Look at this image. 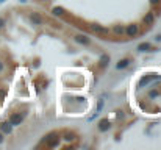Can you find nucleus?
Instances as JSON below:
<instances>
[{"mask_svg": "<svg viewBox=\"0 0 161 150\" xmlns=\"http://www.w3.org/2000/svg\"><path fill=\"white\" fill-rule=\"evenodd\" d=\"M109 127H111V124H109L108 119H102V120L99 122V130H100V131H107V130H109Z\"/></svg>", "mask_w": 161, "mask_h": 150, "instance_id": "1a4fd4ad", "label": "nucleus"}, {"mask_svg": "<svg viewBox=\"0 0 161 150\" xmlns=\"http://www.w3.org/2000/svg\"><path fill=\"white\" fill-rule=\"evenodd\" d=\"M153 20H155V16H153V13L150 11V13H147L146 16H144V22L147 24V25H152L153 24Z\"/></svg>", "mask_w": 161, "mask_h": 150, "instance_id": "9d476101", "label": "nucleus"}, {"mask_svg": "<svg viewBox=\"0 0 161 150\" xmlns=\"http://www.w3.org/2000/svg\"><path fill=\"white\" fill-rule=\"evenodd\" d=\"M59 138H61V136H59L58 133H50V135L46 138V144H47V147H52V149L56 147V146L59 144Z\"/></svg>", "mask_w": 161, "mask_h": 150, "instance_id": "f257e3e1", "label": "nucleus"}, {"mask_svg": "<svg viewBox=\"0 0 161 150\" xmlns=\"http://www.w3.org/2000/svg\"><path fill=\"white\" fill-rule=\"evenodd\" d=\"M63 139H64V141H72V139H74V135H72V133H66Z\"/></svg>", "mask_w": 161, "mask_h": 150, "instance_id": "f3484780", "label": "nucleus"}, {"mask_svg": "<svg viewBox=\"0 0 161 150\" xmlns=\"http://www.w3.org/2000/svg\"><path fill=\"white\" fill-rule=\"evenodd\" d=\"M161 0H150V3H153V5H157V3H160Z\"/></svg>", "mask_w": 161, "mask_h": 150, "instance_id": "aec40b11", "label": "nucleus"}, {"mask_svg": "<svg viewBox=\"0 0 161 150\" xmlns=\"http://www.w3.org/2000/svg\"><path fill=\"white\" fill-rule=\"evenodd\" d=\"M0 2H5V0H0Z\"/></svg>", "mask_w": 161, "mask_h": 150, "instance_id": "393cba45", "label": "nucleus"}, {"mask_svg": "<svg viewBox=\"0 0 161 150\" xmlns=\"http://www.w3.org/2000/svg\"><path fill=\"white\" fill-rule=\"evenodd\" d=\"M155 39H157V41H161V35H158V36H157Z\"/></svg>", "mask_w": 161, "mask_h": 150, "instance_id": "5701e85b", "label": "nucleus"}, {"mask_svg": "<svg viewBox=\"0 0 161 150\" xmlns=\"http://www.w3.org/2000/svg\"><path fill=\"white\" fill-rule=\"evenodd\" d=\"M91 28H92V31H96V33H99V35H108V33H109V30H108L107 27H102V25H99V24L92 25Z\"/></svg>", "mask_w": 161, "mask_h": 150, "instance_id": "0eeeda50", "label": "nucleus"}, {"mask_svg": "<svg viewBox=\"0 0 161 150\" xmlns=\"http://www.w3.org/2000/svg\"><path fill=\"white\" fill-rule=\"evenodd\" d=\"M3 27H5V19H2V17H0V30H2Z\"/></svg>", "mask_w": 161, "mask_h": 150, "instance_id": "a211bd4d", "label": "nucleus"}, {"mask_svg": "<svg viewBox=\"0 0 161 150\" xmlns=\"http://www.w3.org/2000/svg\"><path fill=\"white\" fill-rule=\"evenodd\" d=\"M2 142H3V133L0 131V144H2Z\"/></svg>", "mask_w": 161, "mask_h": 150, "instance_id": "412c9836", "label": "nucleus"}, {"mask_svg": "<svg viewBox=\"0 0 161 150\" xmlns=\"http://www.w3.org/2000/svg\"><path fill=\"white\" fill-rule=\"evenodd\" d=\"M75 41H77L78 44H83V46H88V44L91 42V39H89L86 35H77V36H75Z\"/></svg>", "mask_w": 161, "mask_h": 150, "instance_id": "6e6552de", "label": "nucleus"}, {"mask_svg": "<svg viewBox=\"0 0 161 150\" xmlns=\"http://www.w3.org/2000/svg\"><path fill=\"white\" fill-rule=\"evenodd\" d=\"M41 2H47V0H41Z\"/></svg>", "mask_w": 161, "mask_h": 150, "instance_id": "b1692460", "label": "nucleus"}, {"mask_svg": "<svg viewBox=\"0 0 161 150\" xmlns=\"http://www.w3.org/2000/svg\"><path fill=\"white\" fill-rule=\"evenodd\" d=\"M30 20L33 22V25H42L44 24V17L39 13H31L30 14Z\"/></svg>", "mask_w": 161, "mask_h": 150, "instance_id": "39448f33", "label": "nucleus"}, {"mask_svg": "<svg viewBox=\"0 0 161 150\" xmlns=\"http://www.w3.org/2000/svg\"><path fill=\"white\" fill-rule=\"evenodd\" d=\"M113 31H114V33H116L117 36H122V35L125 33V28H124L122 25H116V27L113 28Z\"/></svg>", "mask_w": 161, "mask_h": 150, "instance_id": "ddd939ff", "label": "nucleus"}, {"mask_svg": "<svg viewBox=\"0 0 161 150\" xmlns=\"http://www.w3.org/2000/svg\"><path fill=\"white\" fill-rule=\"evenodd\" d=\"M22 119H24L22 114H19V113H13V114L9 116V120H8V122H9L13 127H17V125H20Z\"/></svg>", "mask_w": 161, "mask_h": 150, "instance_id": "20e7f679", "label": "nucleus"}, {"mask_svg": "<svg viewBox=\"0 0 161 150\" xmlns=\"http://www.w3.org/2000/svg\"><path fill=\"white\" fill-rule=\"evenodd\" d=\"M3 97H5V91H2V89H0V99H3Z\"/></svg>", "mask_w": 161, "mask_h": 150, "instance_id": "6ab92c4d", "label": "nucleus"}, {"mask_svg": "<svg viewBox=\"0 0 161 150\" xmlns=\"http://www.w3.org/2000/svg\"><path fill=\"white\" fill-rule=\"evenodd\" d=\"M2 70H3V63L0 61V72H2Z\"/></svg>", "mask_w": 161, "mask_h": 150, "instance_id": "4be33fe9", "label": "nucleus"}, {"mask_svg": "<svg viewBox=\"0 0 161 150\" xmlns=\"http://www.w3.org/2000/svg\"><path fill=\"white\" fill-rule=\"evenodd\" d=\"M102 108H103V100L100 99L99 100V105H97V109H96V114H99V113L102 111Z\"/></svg>", "mask_w": 161, "mask_h": 150, "instance_id": "dca6fc26", "label": "nucleus"}, {"mask_svg": "<svg viewBox=\"0 0 161 150\" xmlns=\"http://www.w3.org/2000/svg\"><path fill=\"white\" fill-rule=\"evenodd\" d=\"M155 80H161V77H160V75H157V74L146 75V77H142V78H141V81H139V86L149 85V83H152V81H155Z\"/></svg>", "mask_w": 161, "mask_h": 150, "instance_id": "f03ea898", "label": "nucleus"}, {"mask_svg": "<svg viewBox=\"0 0 161 150\" xmlns=\"http://www.w3.org/2000/svg\"><path fill=\"white\" fill-rule=\"evenodd\" d=\"M108 63H109V56H108V55H102V56H100V61H99L100 67H105Z\"/></svg>", "mask_w": 161, "mask_h": 150, "instance_id": "4468645a", "label": "nucleus"}, {"mask_svg": "<svg viewBox=\"0 0 161 150\" xmlns=\"http://www.w3.org/2000/svg\"><path fill=\"white\" fill-rule=\"evenodd\" d=\"M138 50H139V52H149V50H152V46H150L149 42H142V44L138 46Z\"/></svg>", "mask_w": 161, "mask_h": 150, "instance_id": "f8f14e48", "label": "nucleus"}, {"mask_svg": "<svg viewBox=\"0 0 161 150\" xmlns=\"http://www.w3.org/2000/svg\"><path fill=\"white\" fill-rule=\"evenodd\" d=\"M125 33H127V36H128V38H135V36L139 33V25H136V24L128 25V27L125 28Z\"/></svg>", "mask_w": 161, "mask_h": 150, "instance_id": "7ed1b4c3", "label": "nucleus"}, {"mask_svg": "<svg viewBox=\"0 0 161 150\" xmlns=\"http://www.w3.org/2000/svg\"><path fill=\"white\" fill-rule=\"evenodd\" d=\"M66 11H64V8H61V6H56V8H53L52 9V14L53 16H63Z\"/></svg>", "mask_w": 161, "mask_h": 150, "instance_id": "2eb2a0df", "label": "nucleus"}, {"mask_svg": "<svg viewBox=\"0 0 161 150\" xmlns=\"http://www.w3.org/2000/svg\"><path fill=\"white\" fill-rule=\"evenodd\" d=\"M128 64H130V59H128V58H124V59H120V61L116 64V67H117V69H125Z\"/></svg>", "mask_w": 161, "mask_h": 150, "instance_id": "9b49d317", "label": "nucleus"}, {"mask_svg": "<svg viewBox=\"0 0 161 150\" xmlns=\"http://www.w3.org/2000/svg\"><path fill=\"white\" fill-rule=\"evenodd\" d=\"M0 131H2L3 135H9V133L13 131V125H11L9 122H2V124H0Z\"/></svg>", "mask_w": 161, "mask_h": 150, "instance_id": "423d86ee", "label": "nucleus"}]
</instances>
